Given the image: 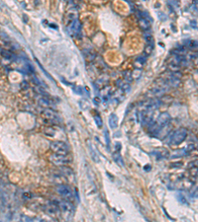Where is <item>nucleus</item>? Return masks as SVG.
<instances>
[{"instance_id":"obj_1","label":"nucleus","mask_w":198,"mask_h":222,"mask_svg":"<svg viewBox=\"0 0 198 222\" xmlns=\"http://www.w3.org/2000/svg\"><path fill=\"white\" fill-rule=\"evenodd\" d=\"M186 136H187V130L185 129H179L171 135L169 142H170L171 145H178L185 139Z\"/></svg>"},{"instance_id":"obj_2","label":"nucleus","mask_w":198,"mask_h":222,"mask_svg":"<svg viewBox=\"0 0 198 222\" xmlns=\"http://www.w3.org/2000/svg\"><path fill=\"white\" fill-rule=\"evenodd\" d=\"M50 148L54 151V153L59 154H66L69 152V147L64 142L62 141H54L50 144Z\"/></svg>"},{"instance_id":"obj_3","label":"nucleus","mask_w":198,"mask_h":222,"mask_svg":"<svg viewBox=\"0 0 198 222\" xmlns=\"http://www.w3.org/2000/svg\"><path fill=\"white\" fill-rule=\"evenodd\" d=\"M51 161H53L57 165H66V164L69 163L70 159L66 156V154H59L54 153V155L51 156Z\"/></svg>"},{"instance_id":"obj_4","label":"nucleus","mask_w":198,"mask_h":222,"mask_svg":"<svg viewBox=\"0 0 198 222\" xmlns=\"http://www.w3.org/2000/svg\"><path fill=\"white\" fill-rule=\"evenodd\" d=\"M59 207H61L62 211L64 214L72 216V214H74V207L69 202H67V200H64V202H59Z\"/></svg>"},{"instance_id":"obj_5","label":"nucleus","mask_w":198,"mask_h":222,"mask_svg":"<svg viewBox=\"0 0 198 222\" xmlns=\"http://www.w3.org/2000/svg\"><path fill=\"white\" fill-rule=\"evenodd\" d=\"M57 192H59V195H62L64 197H66V200H72V194L71 192H70L69 188L67 186H64V185H61V186L58 187V189H57Z\"/></svg>"},{"instance_id":"obj_6","label":"nucleus","mask_w":198,"mask_h":222,"mask_svg":"<svg viewBox=\"0 0 198 222\" xmlns=\"http://www.w3.org/2000/svg\"><path fill=\"white\" fill-rule=\"evenodd\" d=\"M170 116H169L168 113H163L161 114L160 116H158V124L161 125V126H163V124H168L169 122H170Z\"/></svg>"},{"instance_id":"obj_7","label":"nucleus","mask_w":198,"mask_h":222,"mask_svg":"<svg viewBox=\"0 0 198 222\" xmlns=\"http://www.w3.org/2000/svg\"><path fill=\"white\" fill-rule=\"evenodd\" d=\"M43 116L46 117V119H50V121H56V119H59L58 115L54 113V111L51 109H47L43 112Z\"/></svg>"},{"instance_id":"obj_8","label":"nucleus","mask_w":198,"mask_h":222,"mask_svg":"<svg viewBox=\"0 0 198 222\" xmlns=\"http://www.w3.org/2000/svg\"><path fill=\"white\" fill-rule=\"evenodd\" d=\"M70 26H71V31L74 33V35L75 36L79 35V34H80V30H81V25H80L79 21L77 20V19H75L74 21V23H72V24L70 25Z\"/></svg>"},{"instance_id":"obj_9","label":"nucleus","mask_w":198,"mask_h":222,"mask_svg":"<svg viewBox=\"0 0 198 222\" xmlns=\"http://www.w3.org/2000/svg\"><path fill=\"white\" fill-rule=\"evenodd\" d=\"M109 124L111 129H116L118 126V117L115 114H111L109 117Z\"/></svg>"},{"instance_id":"obj_10","label":"nucleus","mask_w":198,"mask_h":222,"mask_svg":"<svg viewBox=\"0 0 198 222\" xmlns=\"http://www.w3.org/2000/svg\"><path fill=\"white\" fill-rule=\"evenodd\" d=\"M139 26L143 29V30H148L151 27V24L147 20V18H141V19L139 20Z\"/></svg>"},{"instance_id":"obj_11","label":"nucleus","mask_w":198,"mask_h":222,"mask_svg":"<svg viewBox=\"0 0 198 222\" xmlns=\"http://www.w3.org/2000/svg\"><path fill=\"white\" fill-rule=\"evenodd\" d=\"M0 54H1L2 56L4 57V58H6V59H14V54H13L11 51H7V49H3L2 48L1 51H0Z\"/></svg>"},{"instance_id":"obj_12","label":"nucleus","mask_w":198,"mask_h":222,"mask_svg":"<svg viewBox=\"0 0 198 222\" xmlns=\"http://www.w3.org/2000/svg\"><path fill=\"white\" fill-rule=\"evenodd\" d=\"M39 104H40L41 106L43 107H46V108H49V107L52 106V101L49 100L48 98L44 97V98H41L40 100H39Z\"/></svg>"},{"instance_id":"obj_13","label":"nucleus","mask_w":198,"mask_h":222,"mask_svg":"<svg viewBox=\"0 0 198 222\" xmlns=\"http://www.w3.org/2000/svg\"><path fill=\"white\" fill-rule=\"evenodd\" d=\"M76 19V17H75V14L74 13H69V15H67V18H66V25L67 26H70L74 23V21Z\"/></svg>"},{"instance_id":"obj_14","label":"nucleus","mask_w":198,"mask_h":222,"mask_svg":"<svg viewBox=\"0 0 198 222\" xmlns=\"http://www.w3.org/2000/svg\"><path fill=\"white\" fill-rule=\"evenodd\" d=\"M168 67H169V69H170V71L173 72V71H178L179 68H180V65L174 61H171L170 63L168 64Z\"/></svg>"},{"instance_id":"obj_15","label":"nucleus","mask_w":198,"mask_h":222,"mask_svg":"<svg viewBox=\"0 0 198 222\" xmlns=\"http://www.w3.org/2000/svg\"><path fill=\"white\" fill-rule=\"evenodd\" d=\"M153 44H147V46H146V48H145V54H146V56H151V54H152V53H153Z\"/></svg>"},{"instance_id":"obj_16","label":"nucleus","mask_w":198,"mask_h":222,"mask_svg":"<svg viewBox=\"0 0 198 222\" xmlns=\"http://www.w3.org/2000/svg\"><path fill=\"white\" fill-rule=\"evenodd\" d=\"M145 62H146V56H139L137 58V60L135 61V65L137 66V65L139 64V66L141 67L145 64Z\"/></svg>"},{"instance_id":"obj_17","label":"nucleus","mask_w":198,"mask_h":222,"mask_svg":"<svg viewBox=\"0 0 198 222\" xmlns=\"http://www.w3.org/2000/svg\"><path fill=\"white\" fill-rule=\"evenodd\" d=\"M123 76L127 81H132L133 77H132V72L130 70H126V71L123 72Z\"/></svg>"},{"instance_id":"obj_18","label":"nucleus","mask_w":198,"mask_h":222,"mask_svg":"<svg viewBox=\"0 0 198 222\" xmlns=\"http://www.w3.org/2000/svg\"><path fill=\"white\" fill-rule=\"evenodd\" d=\"M187 48L194 49L197 48V41H188V44H187Z\"/></svg>"},{"instance_id":"obj_19","label":"nucleus","mask_w":198,"mask_h":222,"mask_svg":"<svg viewBox=\"0 0 198 222\" xmlns=\"http://www.w3.org/2000/svg\"><path fill=\"white\" fill-rule=\"evenodd\" d=\"M105 139H106V144H107L108 150H110V138H109L108 130H105Z\"/></svg>"},{"instance_id":"obj_20","label":"nucleus","mask_w":198,"mask_h":222,"mask_svg":"<svg viewBox=\"0 0 198 222\" xmlns=\"http://www.w3.org/2000/svg\"><path fill=\"white\" fill-rule=\"evenodd\" d=\"M145 39H146V41H147L148 44H153V39L151 35H146Z\"/></svg>"},{"instance_id":"obj_21","label":"nucleus","mask_w":198,"mask_h":222,"mask_svg":"<svg viewBox=\"0 0 198 222\" xmlns=\"http://www.w3.org/2000/svg\"><path fill=\"white\" fill-rule=\"evenodd\" d=\"M94 119H95V122H96V124L98 125V127H102V121H101V117H99V116H95L94 117Z\"/></svg>"},{"instance_id":"obj_22","label":"nucleus","mask_w":198,"mask_h":222,"mask_svg":"<svg viewBox=\"0 0 198 222\" xmlns=\"http://www.w3.org/2000/svg\"><path fill=\"white\" fill-rule=\"evenodd\" d=\"M36 61H37V63H38V65H39V66H40V68H41L42 70H43V72H44V73H45V74L47 75V76H48V77L50 78V79H51V80H53V78H52L51 76H50V74H49V73H48V72H47V71H46V70H45V69H44V68H43V67H42V65H41V63H40V62H39V60H38V59H37V58H36Z\"/></svg>"},{"instance_id":"obj_23","label":"nucleus","mask_w":198,"mask_h":222,"mask_svg":"<svg viewBox=\"0 0 198 222\" xmlns=\"http://www.w3.org/2000/svg\"><path fill=\"white\" fill-rule=\"evenodd\" d=\"M23 198L24 200H31L32 198V195H31V192H24L23 194Z\"/></svg>"},{"instance_id":"obj_24","label":"nucleus","mask_w":198,"mask_h":222,"mask_svg":"<svg viewBox=\"0 0 198 222\" xmlns=\"http://www.w3.org/2000/svg\"><path fill=\"white\" fill-rule=\"evenodd\" d=\"M74 91L76 94H78V95H81L82 94V89H81V87H75V88H74Z\"/></svg>"},{"instance_id":"obj_25","label":"nucleus","mask_w":198,"mask_h":222,"mask_svg":"<svg viewBox=\"0 0 198 222\" xmlns=\"http://www.w3.org/2000/svg\"><path fill=\"white\" fill-rule=\"evenodd\" d=\"M178 200H179V202H182V203H184V204H188V203H187V202H186V200H185V197H182V195H179V197H178Z\"/></svg>"},{"instance_id":"obj_26","label":"nucleus","mask_w":198,"mask_h":222,"mask_svg":"<svg viewBox=\"0 0 198 222\" xmlns=\"http://www.w3.org/2000/svg\"><path fill=\"white\" fill-rule=\"evenodd\" d=\"M93 102H94L95 105H99V104L101 103V99L97 96V97H95L94 99H93Z\"/></svg>"},{"instance_id":"obj_27","label":"nucleus","mask_w":198,"mask_h":222,"mask_svg":"<svg viewBox=\"0 0 198 222\" xmlns=\"http://www.w3.org/2000/svg\"><path fill=\"white\" fill-rule=\"evenodd\" d=\"M116 146H117V151H118V152H119V151H120V149H121V144H120V143H118V142H117L116 143Z\"/></svg>"}]
</instances>
